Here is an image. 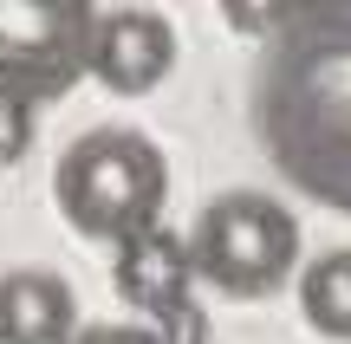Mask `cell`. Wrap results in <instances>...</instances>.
<instances>
[{
  "label": "cell",
  "mask_w": 351,
  "mask_h": 344,
  "mask_svg": "<svg viewBox=\"0 0 351 344\" xmlns=\"http://www.w3.org/2000/svg\"><path fill=\"white\" fill-rule=\"evenodd\" d=\"M254 117L280 176L351 215V0L300 7V33L261 72Z\"/></svg>",
  "instance_id": "1"
},
{
  "label": "cell",
  "mask_w": 351,
  "mask_h": 344,
  "mask_svg": "<svg viewBox=\"0 0 351 344\" xmlns=\"http://www.w3.org/2000/svg\"><path fill=\"white\" fill-rule=\"evenodd\" d=\"M52 202L72 234L117 247L163 221L169 163L143 130H85L52 169Z\"/></svg>",
  "instance_id": "2"
},
{
  "label": "cell",
  "mask_w": 351,
  "mask_h": 344,
  "mask_svg": "<svg viewBox=\"0 0 351 344\" xmlns=\"http://www.w3.org/2000/svg\"><path fill=\"white\" fill-rule=\"evenodd\" d=\"M189 260L195 280L221 299H274L300 267V221L274 195H215L189 228Z\"/></svg>",
  "instance_id": "3"
},
{
  "label": "cell",
  "mask_w": 351,
  "mask_h": 344,
  "mask_svg": "<svg viewBox=\"0 0 351 344\" xmlns=\"http://www.w3.org/2000/svg\"><path fill=\"white\" fill-rule=\"evenodd\" d=\"M91 0H0V91L52 104L91 78Z\"/></svg>",
  "instance_id": "4"
},
{
  "label": "cell",
  "mask_w": 351,
  "mask_h": 344,
  "mask_svg": "<svg viewBox=\"0 0 351 344\" xmlns=\"http://www.w3.org/2000/svg\"><path fill=\"white\" fill-rule=\"evenodd\" d=\"M176 65V26L150 7H117L98 13L91 26V78L117 98H143L169 78Z\"/></svg>",
  "instance_id": "5"
},
{
  "label": "cell",
  "mask_w": 351,
  "mask_h": 344,
  "mask_svg": "<svg viewBox=\"0 0 351 344\" xmlns=\"http://www.w3.org/2000/svg\"><path fill=\"white\" fill-rule=\"evenodd\" d=\"M111 286L124 306H137L150 325H163L176 306H189V286H195V260H189V241L169 234L163 221L130 241H117V260H111Z\"/></svg>",
  "instance_id": "6"
},
{
  "label": "cell",
  "mask_w": 351,
  "mask_h": 344,
  "mask_svg": "<svg viewBox=\"0 0 351 344\" xmlns=\"http://www.w3.org/2000/svg\"><path fill=\"white\" fill-rule=\"evenodd\" d=\"M78 332V293L46 267L0 273V344H65Z\"/></svg>",
  "instance_id": "7"
},
{
  "label": "cell",
  "mask_w": 351,
  "mask_h": 344,
  "mask_svg": "<svg viewBox=\"0 0 351 344\" xmlns=\"http://www.w3.org/2000/svg\"><path fill=\"white\" fill-rule=\"evenodd\" d=\"M300 312L319 338L351 344V247L319 254V260L300 267Z\"/></svg>",
  "instance_id": "8"
},
{
  "label": "cell",
  "mask_w": 351,
  "mask_h": 344,
  "mask_svg": "<svg viewBox=\"0 0 351 344\" xmlns=\"http://www.w3.org/2000/svg\"><path fill=\"white\" fill-rule=\"evenodd\" d=\"M221 20L247 39H274L293 20V0H221Z\"/></svg>",
  "instance_id": "9"
},
{
  "label": "cell",
  "mask_w": 351,
  "mask_h": 344,
  "mask_svg": "<svg viewBox=\"0 0 351 344\" xmlns=\"http://www.w3.org/2000/svg\"><path fill=\"white\" fill-rule=\"evenodd\" d=\"M33 111H39V104L0 91V169H13L26 150H33Z\"/></svg>",
  "instance_id": "10"
},
{
  "label": "cell",
  "mask_w": 351,
  "mask_h": 344,
  "mask_svg": "<svg viewBox=\"0 0 351 344\" xmlns=\"http://www.w3.org/2000/svg\"><path fill=\"white\" fill-rule=\"evenodd\" d=\"M65 344H169L156 325H78Z\"/></svg>",
  "instance_id": "11"
},
{
  "label": "cell",
  "mask_w": 351,
  "mask_h": 344,
  "mask_svg": "<svg viewBox=\"0 0 351 344\" xmlns=\"http://www.w3.org/2000/svg\"><path fill=\"white\" fill-rule=\"evenodd\" d=\"M300 7H339V0H293V13H300Z\"/></svg>",
  "instance_id": "12"
}]
</instances>
